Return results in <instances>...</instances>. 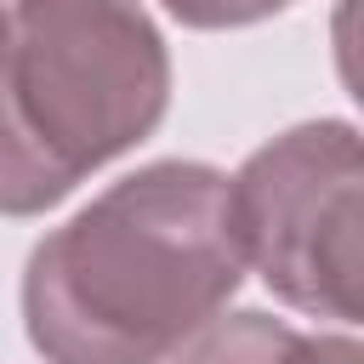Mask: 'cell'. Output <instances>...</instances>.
<instances>
[{
    "label": "cell",
    "instance_id": "6da1fadb",
    "mask_svg": "<svg viewBox=\"0 0 364 364\" xmlns=\"http://www.w3.org/2000/svg\"><path fill=\"white\" fill-rule=\"evenodd\" d=\"M245 273L228 171L154 159L28 250L23 330L46 364H165Z\"/></svg>",
    "mask_w": 364,
    "mask_h": 364
},
{
    "label": "cell",
    "instance_id": "7a4b0ae2",
    "mask_svg": "<svg viewBox=\"0 0 364 364\" xmlns=\"http://www.w3.org/2000/svg\"><path fill=\"white\" fill-rule=\"evenodd\" d=\"M171 108V51L142 0H6L0 216L63 205Z\"/></svg>",
    "mask_w": 364,
    "mask_h": 364
},
{
    "label": "cell",
    "instance_id": "3957f363",
    "mask_svg": "<svg viewBox=\"0 0 364 364\" xmlns=\"http://www.w3.org/2000/svg\"><path fill=\"white\" fill-rule=\"evenodd\" d=\"M245 267L307 318H358L364 154L347 119H307L262 142L233 176Z\"/></svg>",
    "mask_w": 364,
    "mask_h": 364
},
{
    "label": "cell",
    "instance_id": "277c9868",
    "mask_svg": "<svg viewBox=\"0 0 364 364\" xmlns=\"http://www.w3.org/2000/svg\"><path fill=\"white\" fill-rule=\"evenodd\" d=\"M307 330L273 318V313H216L205 318L165 364H301Z\"/></svg>",
    "mask_w": 364,
    "mask_h": 364
},
{
    "label": "cell",
    "instance_id": "5b68a950",
    "mask_svg": "<svg viewBox=\"0 0 364 364\" xmlns=\"http://www.w3.org/2000/svg\"><path fill=\"white\" fill-rule=\"evenodd\" d=\"M188 28H250L273 11H290L296 0H159Z\"/></svg>",
    "mask_w": 364,
    "mask_h": 364
},
{
    "label": "cell",
    "instance_id": "8992f818",
    "mask_svg": "<svg viewBox=\"0 0 364 364\" xmlns=\"http://www.w3.org/2000/svg\"><path fill=\"white\" fill-rule=\"evenodd\" d=\"M301 364H364V347H358L347 330H336V336H307Z\"/></svg>",
    "mask_w": 364,
    "mask_h": 364
},
{
    "label": "cell",
    "instance_id": "52a82bcc",
    "mask_svg": "<svg viewBox=\"0 0 364 364\" xmlns=\"http://www.w3.org/2000/svg\"><path fill=\"white\" fill-rule=\"evenodd\" d=\"M0 17H6V0H0Z\"/></svg>",
    "mask_w": 364,
    "mask_h": 364
}]
</instances>
